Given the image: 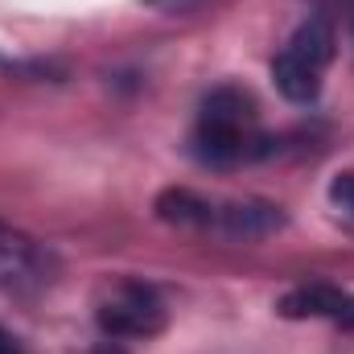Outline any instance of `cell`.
Returning a JSON list of instances; mask_svg holds the SVG:
<instances>
[{"mask_svg":"<svg viewBox=\"0 0 354 354\" xmlns=\"http://www.w3.org/2000/svg\"><path fill=\"white\" fill-rule=\"evenodd\" d=\"M284 227V210L272 202H214V218L210 231L227 235V239H268Z\"/></svg>","mask_w":354,"mask_h":354,"instance_id":"4","label":"cell"},{"mask_svg":"<svg viewBox=\"0 0 354 354\" xmlns=\"http://www.w3.org/2000/svg\"><path fill=\"white\" fill-rule=\"evenodd\" d=\"M46 280H50V256L41 252V243H33L29 235L0 223V288L4 292H33Z\"/></svg>","mask_w":354,"mask_h":354,"instance_id":"3","label":"cell"},{"mask_svg":"<svg viewBox=\"0 0 354 354\" xmlns=\"http://www.w3.org/2000/svg\"><path fill=\"white\" fill-rule=\"evenodd\" d=\"M272 83H276V91L284 99H292V103H313L317 91H322V75H313V71H305V66H297V62H288L280 54L272 62Z\"/></svg>","mask_w":354,"mask_h":354,"instance_id":"8","label":"cell"},{"mask_svg":"<svg viewBox=\"0 0 354 354\" xmlns=\"http://www.w3.org/2000/svg\"><path fill=\"white\" fill-rule=\"evenodd\" d=\"M0 354H17V342H12L8 330H0Z\"/></svg>","mask_w":354,"mask_h":354,"instance_id":"10","label":"cell"},{"mask_svg":"<svg viewBox=\"0 0 354 354\" xmlns=\"http://www.w3.org/2000/svg\"><path fill=\"white\" fill-rule=\"evenodd\" d=\"M256 128V99L239 87H218L202 99V115L194 128V157L206 165H235L264 153V136Z\"/></svg>","mask_w":354,"mask_h":354,"instance_id":"1","label":"cell"},{"mask_svg":"<svg viewBox=\"0 0 354 354\" xmlns=\"http://www.w3.org/2000/svg\"><path fill=\"white\" fill-rule=\"evenodd\" d=\"M157 214L165 223H177V227H206L210 231V218H214V202L189 194V189H165L157 198Z\"/></svg>","mask_w":354,"mask_h":354,"instance_id":"7","label":"cell"},{"mask_svg":"<svg viewBox=\"0 0 354 354\" xmlns=\"http://www.w3.org/2000/svg\"><path fill=\"white\" fill-rule=\"evenodd\" d=\"M99 330L107 338H153L165 330V301L153 284L120 280L99 301Z\"/></svg>","mask_w":354,"mask_h":354,"instance_id":"2","label":"cell"},{"mask_svg":"<svg viewBox=\"0 0 354 354\" xmlns=\"http://www.w3.org/2000/svg\"><path fill=\"white\" fill-rule=\"evenodd\" d=\"M280 313H284V317H330V322H338L342 330H354V297L342 292V288H330V284L292 288V292L280 301Z\"/></svg>","mask_w":354,"mask_h":354,"instance_id":"5","label":"cell"},{"mask_svg":"<svg viewBox=\"0 0 354 354\" xmlns=\"http://www.w3.org/2000/svg\"><path fill=\"white\" fill-rule=\"evenodd\" d=\"M330 206H334L346 223H354V174H338L330 181Z\"/></svg>","mask_w":354,"mask_h":354,"instance_id":"9","label":"cell"},{"mask_svg":"<svg viewBox=\"0 0 354 354\" xmlns=\"http://www.w3.org/2000/svg\"><path fill=\"white\" fill-rule=\"evenodd\" d=\"M334 46H338L334 25H330L326 17H309V21L288 37V46H284L280 54H284L288 62H297V66H305V71L322 75V71L330 66V58H334Z\"/></svg>","mask_w":354,"mask_h":354,"instance_id":"6","label":"cell"}]
</instances>
